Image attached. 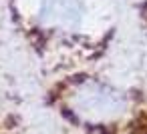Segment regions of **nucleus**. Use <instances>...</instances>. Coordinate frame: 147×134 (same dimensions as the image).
Wrapping results in <instances>:
<instances>
[{
  "instance_id": "obj_2",
  "label": "nucleus",
  "mask_w": 147,
  "mask_h": 134,
  "mask_svg": "<svg viewBox=\"0 0 147 134\" xmlns=\"http://www.w3.org/2000/svg\"><path fill=\"white\" fill-rule=\"evenodd\" d=\"M49 104L89 134H147V94L97 66L51 76Z\"/></svg>"
},
{
  "instance_id": "obj_1",
  "label": "nucleus",
  "mask_w": 147,
  "mask_h": 134,
  "mask_svg": "<svg viewBox=\"0 0 147 134\" xmlns=\"http://www.w3.org/2000/svg\"><path fill=\"white\" fill-rule=\"evenodd\" d=\"M2 6L18 44L51 76L97 66L119 34L111 0H2Z\"/></svg>"
},
{
  "instance_id": "obj_3",
  "label": "nucleus",
  "mask_w": 147,
  "mask_h": 134,
  "mask_svg": "<svg viewBox=\"0 0 147 134\" xmlns=\"http://www.w3.org/2000/svg\"><path fill=\"white\" fill-rule=\"evenodd\" d=\"M0 134H22V116L0 66Z\"/></svg>"
}]
</instances>
